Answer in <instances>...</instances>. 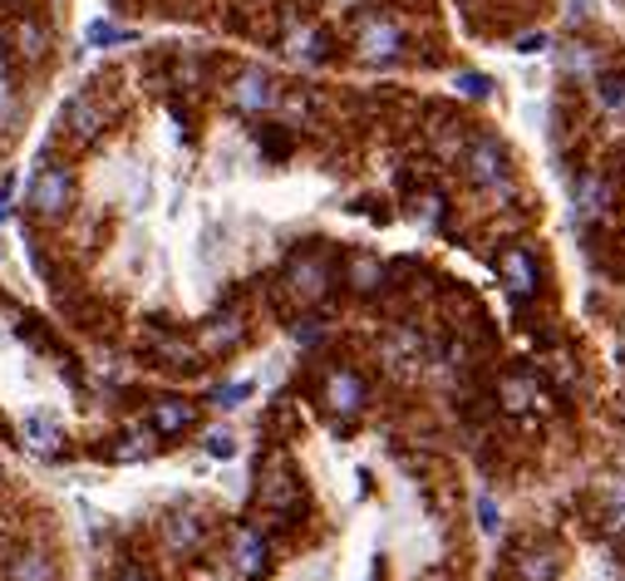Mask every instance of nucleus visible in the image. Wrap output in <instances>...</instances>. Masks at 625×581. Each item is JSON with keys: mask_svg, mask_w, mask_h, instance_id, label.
<instances>
[{"mask_svg": "<svg viewBox=\"0 0 625 581\" xmlns=\"http://www.w3.org/2000/svg\"><path fill=\"white\" fill-rule=\"evenodd\" d=\"M355 60L359 65H395V60H405V30H399V20L389 15H365L355 25Z\"/></svg>", "mask_w": 625, "mask_h": 581, "instance_id": "f257e3e1", "label": "nucleus"}, {"mask_svg": "<svg viewBox=\"0 0 625 581\" xmlns=\"http://www.w3.org/2000/svg\"><path fill=\"white\" fill-rule=\"evenodd\" d=\"M30 207L35 217L45 222H60L74 207V173L65 163H45L35 177H30Z\"/></svg>", "mask_w": 625, "mask_h": 581, "instance_id": "f03ea898", "label": "nucleus"}, {"mask_svg": "<svg viewBox=\"0 0 625 581\" xmlns=\"http://www.w3.org/2000/svg\"><path fill=\"white\" fill-rule=\"evenodd\" d=\"M463 168H468V183H478L483 193H513V168H507V153L493 133H483V139L468 148Z\"/></svg>", "mask_w": 625, "mask_h": 581, "instance_id": "7ed1b4c3", "label": "nucleus"}, {"mask_svg": "<svg viewBox=\"0 0 625 581\" xmlns=\"http://www.w3.org/2000/svg\"><path fill=\"white\" fill-rule=\"evenodd\" d=\"M231 104H237L241 114H271V109H281L277 74L261 69V65H247L237 79H231Z\"/></svg>", "mask_w": 625, "mask_h": 581, "instance_id": "20e7f679", "label": "nucleus"}, {"mask_svg": "<svg viewBox=\"0 0 625 581\" xmlns=\"http://www.w3.org/2000/svg\"><path fill=\"white\" fill-rule=\"evenodd\" d=\"M321 405L331 409V415H341V419H355L359 409L369 405V389L349 365H335L331 375L321 379Z\"/></svg>", "mask_w": 625, "mask_h": 581, "instance_id": "39448f33", "label": "nucleus"}, {"mask_svg": "<svg viewBox=\"0 0 625 581\" xmlns=\"http://www.w3.org/2000/svg\"><path fill=\"white\" fill-rule=\"evenodd\" d=\"M285 287H291V295H301L305 305L321 301V295L331 291V257H321V251H301V257H291V267H285Z\"/></svg>", "mask_w": 625, "mask_h": 581, "instance_id": "423d86ee", "label": "nucleus"}, {"mask_svg": "<svg viewBox=\"0 0 625 581\" xmlns=\"http://www.w3.org/2000/svg\"><path fill=\"white\" fill-rule=\"evenodd\" d=\"M571 203H576V207H571V217H576L581 227H591L596 217L611 213V203H616V187H611L601 173H586L576 183V197H571Z\"/></svg>", "mask_w": 625, "mask_h": 581, "instance_id": "0eeeda50", "label": "nucleus"}, {"mask_svg": "<svg viewBox=\"0 0 625 581\" xmlns=\"http://www.w3.org/2000/svg\"><path fill=\"white\" fill-rule=\"evenodd\" d=\"M163 542H168V552H177V557H193V552H203V542H207V523L197 513H173L163 523Z\"/></svg>", "mask_w": 625, "mask_h": 581, "instance_id": "6e6552de", "label": "nucleus"}, {"mask_svg": "<svg viewBox=\"0 0 625 581\" xmlns=\"http://www.w3.org/2000/svg\"><path fill=\"white\" fill-rule=\"evenodd\" d=\"M231 562H237V572L247 577V581H261V577H267V567H271L267 537H261L257 527H241V532H237V547H231Z\"/></svg>", "mask_w": 625, "mask_h": 581, "instance_id": "1a4fd4ad", "label": "nucleus"}, {"mask_svg": "<svg viewBox=\"0 0 625 581\" xmlns=\"http://www.w3.org/2000/svg\"><path fill=\"white\" fill-rule=\"evenodd\" d=\"M497 271H503L507 291H513L517 301L537 291V257H532V251H527V247H507L503 257H497Z\"/></svg>", "mask_w": 625, "mask_h": 581, "instance_id": "9d476101", "label": "nucleus"}, {"mask_svg": "<svg viewBox=\"0 0 625 581\" xmlns=\"http://www.w3.org/2000/svg\"><path fill=\"white\" fill-rule=\"evenodd\" d=\"M281 45H285V55H291L295 65H305V69L325 65V55H331V40H325L315 25H291Z\"/></svg>", "mask_w": 625, "mask_h": 581, "instance_id": "9b49d317", "label": "nucleus"}, {"mask_svg": "<svg viewBox=\"0 0 625 581\" xmlns=\"http://www.w3.org/2000/svg\"><path fill=\"white\" fill-rule=\"evenodd\" d=\"M65 129L74 143H94L104 129V109L89 99V94H74V99L65 104Z\"/></svg>", "mask_w": 625, "mask_h": 581, "instance_id": "f8f14e48", "label": "nucleus"}, {"mask_svg": "<svg viewBox=\"0 0 625 581\" xmlns=\"http://www.w3.org/2000/svg\"><path fill=\"white\" fill-rule=\"evenodd\" d=\"M345 287L359 291V295L379 291L385 287V261H379L375 251H349L345 257Z\"/></svg>", "mask_w": 625, "mask_h": 581, "instance_id": "ddd939ff", "label": "nucleus"}, {"mask_svg": "<svg viewBox=\"0 0 625 581\" xmlns=\"http://www.w3.org/2000/svg\"><path fill=\"white\" fill-rule=\"evenodd\" d=\"M148 419H153V434H187L197 424V409L187 399H158Z\"/></svg>", "mask_w": 625, "mask_h": 581, "instance_id": "4468645a", "label": "nucleus"}, {"mask_svg": "<svg viewBox=\"0 0 625 581\" xmlns=\"http://www.w3.org/2000/svg\"><path fill=\"white\" fill-rule=\"evenodd\" d=\"M241 335H247L241 315H222V321H212L207 331H203V351L207 355H231L241 345Z\"/></svg>", "mask_w": 625, "mask_h": 581, "instance_id": "2eb2a0df", "label": "nucleus"}, {"mask_svg": "<svg viewBox=\"0 0 625 581\" xmlns=\"http://www.w3.org/2000/svg\"><path fill=\"white\" fill-rule=\"evenodd\" d=\"M497 395H503V405L513 409V415H522V409H537V405H542L537 375H507L503 385H497Z\"/></svg>", "mask_w": 625, "mask_h": 581, "instance_id": "dca6fc26", "label": "nucleus"}, {"mask_svg": "<svg viewBox=\"0 0 625 581\" xmlns=\"http://www.w3.org/2000/svg\"><path fill=\"white\" fill-rule=\"evenodd\" d=\"M557 65H561V74H571V79H596V74H601V55L591 45H561L557 50Z\"/></svg>", "mask_w": 625, "mask_h": 581, "instance_id": "f3484780", "label": "nucleus"}, {"mask_svg": "<svg viewBox=\"0 0 625 581\" xmlns=\"http://www.w3.org/2000/svg\"><path fill=\"white\" fill-rule=\"evenodd\" d=\"M6 577H10V581H55V562H50L45 552H35V547H30V552H15V557H10Z\"/></svg>", "mask_w": 625, "mask_h": 581, "instance_id": "a211bd4d", "label": "nucleus"}, {"mask_svg": "<svg viewBox=\"0 0 625 581\" xmlns=\"http://www.w3.org/2000/svg\"><path fill=\"white\" fill-rule=\"evenodd\" d=\"M517 572H522V581H557L561 562H557V552H522Z\"/></svg>", "mask_w": 625, "mask_h": 581, "instance_id": "6ab92c4d", "label": "nucleus"}, {"mask_svg": "<svg viewBox=\"0 0 625 581\" xmlns=\"http://www.w3.org/2000/svg\"><path fill=\"white\" fill-rule=\"evenodd\" d=\"M45 45H50L45 25H40V20H20V25H15V50H20V55L40 60V55H45Z\"/></svg>", "mask_w": 625, "mask_h": 581, "instance_id": "aec40b11", "label": "nucleus"}, {"mask_svg": "<svg viewBox=\"0 0 625 581\" xmlns=\"http://www.w3.org/2000/svg\"><path fill=\"white\" fill-rule=\"evenodd\" d=\"M596 99H601V109L625 114V69H616V74H596Z\"/></svg>", "mask_w": 625, "mask_h": 581, "instance_id": "412c9836", "label": "nucleus"}, {"mask_svg": "<svg viewBox=\"0 0 625 581\" xmlns=\"http://www.w3.org/2000/svg\"><path fill=\"white\" fill-rule=\"evenodd\" d=\"M295 493H301V488H295V478L281 469L277 478H271L267 488H261V503H267V508H291V503H295Z\"/></svg>", "mask_w": 625, "mask_h": 581, "instance_id": "4be33fe9", "label": "nucleus"}, {"mask_svg": "<svg viewBox=\"0 0 625 581\" xmlns=\"http://www.w3.org/2000/svg\"><path fill=\"white\" fill-rule=\"evenodd\" d=\"M25 443L50 459V453H60V429L45 424V419H30V424H25Z\"/></svg>", "mask_w": 625, "mask_h": 581, "instance_id": "5701e85b", "label": "nucleus"}, {"mask_svg": "<svg viewBox=\"0 0 625 581\" xmlns=\"http://www.w3.org/2000/svg\"><path fill=\"white\" fill-rule=\"evenodd\" d=\"M606 523L611 532H625V478H616L606 488Z\"/></svg>", "mask_w": 625, "mask_h": 581, "instance_id": "b1692460", "label": "nucleus"}, {"mask_svg": "<svg viewBox=\"0 0 625 581\" xmlns=\"http://www.w3.org/2000/svg\"><path fill=\"white\" fill-rule=\"evenodd\" d=\"M148 453H153V443L143 434H129V439H119V449H114V463H139Z\"/></svg>", "mask_w": 625, "mask_h": 581, "instance_id": "393cba45", "label": "nucleus"}, {"mask_svg": "<svg viewBox=\"0 0 625 581\" xmlns=\"http://www.w3.org/2000/svg\"><path fill=\"white\" fill-rule=\"evenodd\" d=\"M119 40H133L129 30H119V25H104V20H94L89 25V45H119Z\"/></svg>", "mask_w": 625, "mask_h": 581, "instance_id": "a878e982", "label": "nucleus"}, {"mask_svg": "<svg viewBox=\"0 0 625 581\" xmlns=\"http://www.w3.org/2000/svg\"><path fill=\"white\" fill-rule=\"evenodd\" d=\"M459 89L468 94V99H487V94H493V79H487V74H459Z\"/></svg>", "mask_w": 625, "mask_h": 581, "instance_id": "bb28decb", "label": "nucleus"}, {"mask_svg": "<svg viewBox=\"0 0 625 581\" xmlns=\"http://www.w3.org/2000/svg\"><path fill=\"white\" fill-rule=\"evenodd\" d=\"M207 453H212V459H231V453H237V439H231L227 429H212V434H207Z\"/></svg>", "mask_w": 625, "mask_h": 581, "instance_id": "cd10ccee", "label": "nucleus"}, {"mask_svg": "<svg viewBox=\"0 0 625 581\" xmlns=\"http://www.w3.org/2000/svg\"><path fill=\"white\" fill-rule=\"evenodd\" d=\"M247 395H251V385H222L212 399H217L222 409H231V405H241V399H247Z\"/></svg>", "mask_w": 625, "mask_h": 581, "instance_id": "c85d7f7f", "label": "nucleus"}, {"mask_svg": "<svg viewBox=\"0 0 625 581\" xmlns=\"http://www.w3.org/2000/svg\"><path fill=\"white\" fill-rule=\"evenodd\" d=\"M439 213H443V197H423V203L414 207V217H423L433 227V222H439Z\"/></svg>", "mask_w": 625, "mask_h": 581, "instance_id": "c756f323", "label": "nucleus"}, {"mask_svg": "<svg viewBox=\"0 0 625 581\" xmlns=\"http://www.w3.org/2000/svg\"><path fill=\"white\" fill-rule=\"evenodd\" d=\"M295 341H301V345H315V341H321V325H315V321H301V325H295Z\"/></svg>", "mask_w": 625, "mask_h": 581, "instance_id": "7c9ffc66", "label": "nucleus"}, {"mask_svg": "<svg viewBox=\"0 0 625 581\" xmlns=\"http://www.w3.org/2000/svg\"><path fill=\"white\" fill-rule=\"evenodd\" d=\"M478 517H483L487 532H497V508H493V498H478Z\"/></svg>", "mask_w": 625, "mask_h": 581, "instance_id": "2f4dec72", "label": "nucleus"}, {"mask_svg": "<svg viewBox=\"0 0 625 581\" xmlns=\"http://www.w3.org/2000/svg\"><path fill=\"white\" fill-rule=\"evenodd\" d=\"M119 581H148V577H143V572H139V567H129V572H123V577H119Z\"/></svg>", "mask_w": 625, "mask_h": 581, "instance_id": "473e14b6", "label": "nucleus"}]
</instances>
